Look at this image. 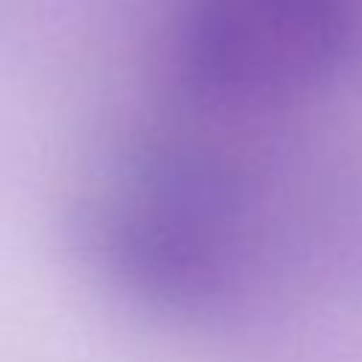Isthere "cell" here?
Listing matches in <instances>:
<instances>
[{"label": "cell", "mask_w": 362, "mask_h": 362, "mask_svg": "<svg viewBox=\"0 0 362 362\" xmlns=\"http://www.w3.org/2000/svg\"><path fill=\"white\" fill-rule=\"evenodd\" d=\"M345 40V0H195L178 34V62L209 102L272 105L328 76Z\"/></svg>", "instance_id": "cell-1"}]
</instances>
